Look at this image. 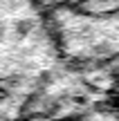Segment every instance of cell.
Listing matches in <instances>:
<instances>
[{"label": "cell", "instance_id": "6da1fadb", "mask_svg": "<svg viewBox=\"0 0 119 121\" xmlns=\"http://www.w3.org/2000/svg\"><path fill=\"white\" fill-rule=\"evenodd\" d=\"M31 31H34V20H29V18H22V20H18L16 25H13V34H16L18 40L27 38Z\"/></svg>", "mask_w": 119, "mask_h": 121}, {"label": "cell", "instance_id": "7a4b0ae2", "mask_svg": "<svg viewBox=\"0 0 119 121\" xmlns=\"http://www.w3.org/2000/svg\"><path fill=\"white\" fill-rule=\"evenodd\" d=\"M7 85H20V76H16V74H11V76H7Z\"/></svg>", "mask_w": 119, "mask_h": 121}, {"label": "cell", "instance_id": "3957f363", "mask_svg": "<svg viewBox=\"0 0 119 121\" xmlns=\"http://www.w3.org/2000/svg\"><path fill=\"white\" fill-rule=\"evenodd\" d=\"M7 99H9V90H7V87H0V103L7 101Z\"/></svg>", "mask_w": 119, "mask_h": 121}, {"label": "cell", "instance_id": "277c9868", "mask_svg": "<svg viewBox=\"0 0 119 121\" xmlns=\"http://www.w3.org/2000/svg\"><path fill=\"white\" fill-rule=\"evenodd\" d=\"M85 101H88V99H85L83 94H79V96H74V103H79V105H83Z\"/></svg>", "mask_w": 119, "mask_h": 121}, {"label": "cell", "instance_id": "5b68a950", "mask_svg": "<svg viewBox=\"0 0 119 121\" xmlns=\"http://www.w3.org/2000/svg\"><path fill=\"white\" fill-rule=\"evenodd\" d=\"M4 34H7V29H4V25H2V22H0V43H2V40H4Z\"/></svg>", "mask_w": 119, "mask_h": 121}]
</instances>
